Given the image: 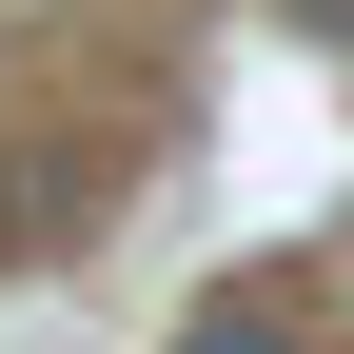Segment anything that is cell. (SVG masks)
I'll return each instance as SVG.
<instances>
[{
	"instance_id": "obj_1",
	"label": "cell",
	"mask_w": 354,
	"mask_h": 354,
	"mask_svg": "<svg viewBox=\"0 0 354 354\" xmlns=\"http://www.w3.org/2000/svg\"><path fill=\"white\" fill-rule=\"evenodd\" d=\"M177 354H295V315H236V295H216V315L177 335Z\"/></svg>"
}]
</instances>
